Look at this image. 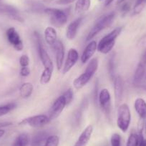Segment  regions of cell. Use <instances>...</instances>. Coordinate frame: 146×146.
<instances>
[{
  "label": "cell",
  "mask_w": 146,
  "mask_h": 146,
  "mask_svg": "<svg viewBox=\"0 0 146 146\" xmlns=\"http://www.w3.org/2000/svg\"><path fill=\"white\" fill-rule=\"evenodd\" d=\"M98 65H99V62H98V58H93L90 61L85 72L78 78L75 79L73 82V85L75 89L78 90L82 89L90 81L98 70Z\"/></svg>",
  "instance_id": "1"
},
{
  "label": "cell",
  "mask_w": 146,
  "mask_h": 146,
  "mask_svg": "<svg viewBox=\"0 0 146 146\" xmlns=\"http://www.w3.org/2000/svg\"><path fill=\"white\" fill-rule=\"evenodd\" d=\"M123 27H117L110 32L108 35H105L103 38L100 41L98 44V50L102 54H108L111 52L115 44L116 39L120 35Z\"/></svg>",
  "instance_id": "2"
},
{
  "label": "cell",
  "mask_w": 146,
  "mask_h": 146,
  "mask_svg": "<svg viewBox=\"0 0 146 146\" xmlns=\"http://www.w3.org/2000/svg\"><path fill=\"white\" fill-rule=\"evenodd\" d=\"M115 17V12H110L108 15H103L102 17H101L95 22V25L92 27L91 30L88 33V36L86 37V42L90 41L96 35H98L101 31L110 26L113 22V21H114Z\"/></svg>",
  "instance_id": "3"
},
{
  "label": "cell",
  "mask_w": 146,
  "mask_h": 146,
  "mask_svg": "<svg viewBox=\"0 0 146 146\" xmlns=\"http://www.w3.org/2000/svg\"><path fill=\"white\" fill-rule=\"evenodd\" d=\"M131 122V113L128 105L126 103L122 104L118 108L117 118V125L123 133L127 132Z\"/></svg>",
  "instance_id": "4"
},
{
  "label": "cell",
  "mask_w": 146,
  "mask_h": 146,
  "mask_svg": "<svg viewBox=\"0 0 146 146\" xmlns=\"http://www.w3.org/2000/svg\"><path fill=\"white\" fill-rule=\"evenodd\" d=\"M44 12L50 17L52 23L54 26L61 27L67 24V15L64 11L56 8H47Z\"/></svg>",
  "instance_id": "5"
},
{
  "label": "cell",
  "mask_w": 146,
  "mask_h": 146,
  "mask_svg": "<svg viewBox=\"0 0 146 146\" xmlns=\"http://www.w3.org/2000/svg\"><path fill=\"white\" fill-rule=\"evenodd\" d=\"M50 120L49 117L45 115H37L31 116L22 120L19 123V125H27L32 127H41L46 125L50 123Z\"/></svg>",
  "instance_id": "6"
},
{
  "label": "cell",
  "mask_w": 146,
  "mask_h": 146,
  "mask_svg": "<svg viewBox=\"0 0 146 146\" xmlns=\"http://www.w3.org/2000/svg\"><path fill=\"white\" fill-rule=\"evenodd\" d=\"M7 38L11 45L17 50V51H22L24 49L23 42L19 36L17 31L15 27H10L7 30L6 32Z\"/></svg>",
  "instance_id": "7"
},
{
  "label": "cell",
  "mask_w": 146,
  "mask_h": 146,
  "mask_svg": "<svg viewBox=\"0 0 146 146\" xmlns=\"http://www.w3.org/2000/svg\"><path fill=\"white\" fill-rule=\"evenodd\" d=\"M67 105L66 101L63 95L59 97L57 100L54 102L52 107L49 110V118L50 121L57 118L59 115L63 111L65 106Z\"/></svg>",
  "instance_id": "8"
},
{
  "label": "cell",
  "mask_w": 146,
  "mask_h": 146,
  "mask_svg": "<svg viewBox=\"0 0 146 146\" xmlns=\"http://www.w3.org/2000/svg\"><path fill=\"white\" fill-rule=\"evenodd\" d=\"M98 102L101 109L105 113L109 114L110 106H111V95L107 88H103L101 90L98 96Z\"/></svg>",
  "instance_id": "9"
},
{
  "label": "cell",
  "mask_w": 146,
  "mask_h": 146,
  "mask_svg": "<svg viewBox=\"0 0 146 146\" xmlns=\"http://www.w3.org/2000/svg\"><path fill=\"white\" fill-rule=\"evenodd\" d=\"M79 59V54L77 51L76 49L71 48L68 51L67 53V57L66 59L65 63L62 69V74H66L77 63Z\"/></svg>",
  "instance_id": "10"
},
{
  "label": "cell",
  "mask_w": 146,
  "mask_h": 146,
  "mask_svg": "<svg viewBox=\"0 0 146 146\" xmlns=\"http://www.w3.org/2000/svg\"><path fill=\"white\" fill-rule=\"evenodd\" d=\"M114 95L116 107L118 106L119 103L121 102L123 95V88H124V82L121 76L117 75L114 77Z\"/></svg>",
  "instance_id": "11"
},
{
  "label": "cell",
  "mask_w": 146,
  "mask_h": 146,
  "mask_svg": "<svg viewBox=\"0 0 146 146\" xmlns=\"http://www.w3.org/2000/svg\"><path fill=\"white\" fill-rule=\"evenodd\" d=\"M38 51L40 60H41L44 69L53 71L54 70V64H53L52 61L49 54L47 53V50H45V48L43 47L42 44L40 42L38 43Z\"/></svg>",
  "instance_id": "12"
},
{
  "label": "cell",
  "mask_w": 146,
  "mask_h": 146,
  "mask_svg": "<svg viewBox=\"0 0 146 146\" xmlns=\"http://www.w3.org/2000/svg\"><path fill=\"white\" fill-rule=\"evenodd\" d=\"M83 17L77 18L74 21L70 22V25L67 26V30H66V36L70 40H72L75 38L77 34H78V29L83 21Z\"/></svg>",
  "instance_id": "13"
},
{
  "label": "cell",
  "mask_w": 146,
  "mask_h": 146,
  "mask_svg": "<svg viewBox=\"0 0 146 146\" xmlns=\"http://www.w3.org/2000/svg\"><path fill=\"white\" fill-rule=\"evenodd\" d=\"M93 133V126L89 125L82 132L74 146H87Z\"/></svg>",
  "instance_id": "14"
},
{
  "label": "cell",
  "mask_w": 146,
  "mask_h": 146,
  "mask_svg": "<svg viewBox=\"0 0 146 146\" xmlns=\"http://www.w3.org/2000/svg\"><path fill=\"white\" fill-rule=\"evenodd\" d=\"M53 50L55 52L56 65H57V68L58 70H60L62 69V67L63 62H64V54H65L64 47L62 42L59 40H57V44L54 46Z\"/></svg>",
  "instance_id": "15"
},
{
  "label": "cell",
  "mask_w": 146,
  "mask_h": 146,
  "mask_svg": "<svg viewBox=\"0 0 146 146\" xmlns=\"http://www.w3.org/2000/svg\"><path fill=\"white\" fill-rule=\"evenodd\" d=\"M97 50H98L97 42L95 41V40L90 41V42L86 46L83 52H82V56H81V62H82V63L85 64L87 62L89 61L91 57L95 54Z\"/></svg>",
  "instance_id": "16"
},
{
  "label": "cell",
  "mask_w": 146,
  "mask_h": 146,
  "mask_svg": "<svg viewBox=\"0 0 146 146\" xmlns=\"http://www.w3.org/2000/svg\"><path fill=\"white\" fill-rule=\"evenodd\" d=\"M0 13L8 15L11 18L15 19V20L19 21V22H22L23 21V19L19 15L17 9H15L14 7L10 6V5L0 4Z\"/></svg>",
  "instance_id": "17"
},
{
  "label": "cell",
  "mask_w": 146,
  "mask_h": 146,
  "mask_svg": "<svg viewBox=\"0 0 146 146\" xmlns=\"http://www.w3.org/2000/svg\"><path fill=\"white\" fill-rule=\"evenodd\" d=\"M44 40L51 48H54L57 42V35L55 29L52 27H47L44 30Z\"/></svg>",
  "instance_id": "18"
},
{
  "label": "cell",
  "mask_w": 146,
  "mask_h": 146,
  "mask_svg": "<svg viewBox=\"0 0 146 146\" xmlns=\"http://www.w3.org/2000/svg\"><path fill=\"white\" fill-rule=\"evenodd\" d=\"M134 108L136 113L142 120L146 118V102L143 98H138L135 100L134 104Z\"/></svg>",
  "instance_id": "19"
},
{
  "label": "cell",
  "mask_w": 146,
  "mask_h": 146,
  "mask_svg": "<svg viewBox=\"0 0 146 146\" xmlns=\"http://www.w3.org/2000/svg\"><path fill=\"white\" fill-rule=\"evenodd\" d=\"M146 73V64L140 62L137 65V69L135 72L134 78H133V83L135 85H139L143 80V78Z\"/></svg>",
  "instance_id": "20"
},
{
  "label": "cell",
  "mask_w": 146,
  "mask_h": 146,
  "mask_svg": "<svg viewBox=\"0 0 146 146\" xmlns=\"http://www.w3.org/2000/svg\"><path fill=\"white\" fill-rule=\"evenodd\" d=\"M91 6V0H77L75 6V12L82 14L88 12Z\"/></svg>",
  "instance_id": "21"
},
{
  "label": "cell",
  "mask_w": 146,
  "mask_h": 146,
  "mask_svg": "<svg viewBox=\"0 0 146 146\" xmlns=\"http://www.w3.org/2000/svg\"><path fill=\"white\" fill-rule=\"evenodd\" d=\"M34 90V87L31 82H25L19 88V94L24 99L29 98L32 95Z\"/></svg>",
  "instance_id": "22"
},
{
  "label": "cell",
  "mask_w": 146,
  "mask_h": 146,
  "mask_svg": "<svg viewBox=\"0 0 146 146\" xmlns=\"http://www.w3.org/2000/svg\"><path fill=\"white\" fill-rule=\"evenodd\" d=\"M29 143V137L27 133H22L17 137L12 146H27Z\"/></svg>",
  "instance_id": "23"
},
{
  "label": "cell",
  "mask_w": 146,
  "mask_h": 146,
  "mask_svg": "<svg viewBox=\"0 0 146 146\" xmlns=\"http://www.w3.org/2000/svg\"><path fill=\"white\" fill-rule=\"evenodd\" d=\"M47 135L44 132H40V133H36L34 137L32 138V146H40V145L47 140Z\"/></svg>",
  "instance_id": "24"
},
{
  "label": "cell",
  "mask_w": 146,
  "mask_h": 146,
  "mask_svg": "<svg viewBox=\"0 0 146 146\" xmlns=\"http://www.w3.org/2000/svg\"><path fill=\"white\" fill-rule=\"evenodd\" d=\"M52 73L53 71H52V70L44 69L42 73L41 77H40V83L42 85L48 84L50 82V80H51Z\"/></svg>",
  "instance_id": "25"
},
{
  "label": "cell",
  "mask_w": 146,
  "mask_h": 146,
  "mask_svg": "<svg viewBox=\"0 0 146 146\" xmlns=\"http://www.w3.org/2000/svg\"><path fill=\"white\" fill-rule=\"evenodd\" d=\"M16 107L17 105L14 102L8 103L5 105H0V117L8 114L9 112L12 111V110L16 108Z\"/></svg>",
  "instance_id": "26"
},
{
  "label": "cell",
  "mask_w": 146,
  "mask_h": 146,
  "mask_svg": "<svg viewBox=\"0 0 146 146\" xmlns=\"http://www.w3.org/2000/svg\"><path fill=\"white\" fill-rule=\"evenodd\" d=\"M146 5V0H136L133 8V15H138L143 11Z\"/></svg>",
  "instance_id": "27"
},
{
  "label": "cell",
  "mask_w": 146,
  "mask_h": 146,
  "mask_svg": "<svg viewBox=\"0 0 146 146\" xmlns=\"http://www.w3.org/2000/svg\"><path fill=\"white\" fill-rule=\"evenodd\" d=\"M60 138L57 135H51L47 137L45 143L43 146H59Z\"/></svg>",
  "instance_id": "28"
},
{
  "label": "cell",
  "mask_w": 146,
  "mask_h": 146,
  "mask_svg": "<svg viewBox=\"0 0 146 146\" xmlns=\"http://www.w3.org/2000/svg\"><path fill=\"white\" fill-rule=\"evenodd\" d=\"M126 146H139V137L136 133H131L127 139Z\"/></svg>",
  "instance_id": "29"
},
{
  "label": "cell",
  "mask_w": 146,
  "mask_h": 146,
  "mask_svg": "<svg viewBox=\"0 0 146 146\" xmlns=\"http://www.w3.org/2000/svg\"><path fill=\"white\" fill-rule=\"evenodd\" d=\"M111 146H121V136L118 133H114L112 135L110 139Z\"/></svg>",
  "instance_id": "30"
},
{
  "label": "cell",
  "mask_w": 146,
  "mask_h": 146,
  "mask_svg": "<svg viewBox=\"0 0 146 146\" xmlns=\"http://www.w3.org/2000/svg\"><path fill=\"white\" fill-rule=\"evenodd\" d=\"M62 95L64 96L67 105L71 103L73 100V98H74V93H73V91L72 90V89L70 88L67 90H66V92H64V93Z\"/></svg>",
  "instance_id": "31"
},
{
  "label": "cell",
  "mask_w": 146,
  "mask_h": 146,
  "mask_svg": "<svg viewBox=\"0 0 146 146\" xmlns=\"http://www.w3.org/2000/svg\"><path fill=\"white\" fill-rule=\"evenodd\" d=\"M115 55L112 54L109 60V62H108V71H109L110 75L111 76V78H114V68H115Z\"/></svg>",
  "instance_id": "32"
},
{
  "label": "cell",
  "mask_w": 146,
  "mask_h": 146,
  "mask_svg": "<svg viewBox=\"0 0 146 146\" xmlns=\"http://www.w3.org/2000/svg\"><path fill=\"white\" fill-rule=\"evenodd\" d=\"M19 64L22 67H29V58L27 54H23L19 58Z\"/></svg>",
  "instance_id": "33"
},
{
  "label": "cell",
  "mask_w": 146,
  "mask_h": 146,
  "mask_svg": "<svg viewBox=\"0 0 146 146\" xmlns=\"http://www.w3.org/2000/svg\"><path fill=\"white\" fill-rule=\"evenodd\" d=\"M139 137V146H146V140L144 138L143 135V130H140L138 134Z\"/></svg>",
  "instance_id": "34"
},
{
  "label": "cell",
  "mask_w": 146,
  "mask_h": 146,
  "mask_svg": "<svg viewBox=\"0 0 146 146\" xmlns=\"http://www.w3.org/2000/svg\"><path fill=\"white\" fill-rule=\"evenodd\" d=\"M31 70L29 69V67H22L20 70V75H22V77H27L30 75Z\"/></svg>",
  "instance_id": "35"
},
{
  "label": "cell",
  "mask_w": 146,
  "mask_h": 146,
  "mask_svg": "<svg viewBox=\"0 0 146 146\" xmlns=\"http://www.w3.org/2000/svg\"><path fill=\"white\" fill-rule=\"evenodd\" d=\"M77 0H57L56 1V4L59 5H67L71 4Z\"/></svg>",
  "instance_id": "36"
},
{
  "label": "cell",
  "mask_w": 146,
  "mask_h": 146,
  "mask_svg": "<svg viewBox=\"0 0 146 146\" xmlns=\"http://www.w3.org/2000/svg\"><path fill=\"white\" fill-rule=\"evenodd\" d=\"M130 5L129 3H125L121 7V11L123 14H126L127 12H128L129 11H130Z\"/></svg>",
  "instance_id": "37"
},
{
  "label": "cell",
  "mask_w": 146,
  "mask_h": 146,
  "mask_svg": "<svg viewBox=\"0 0 146 146\" xmlns=\"http://www.w3.org/2000/svg\"><path fill=\"white\" fill-rule=\"evenodd\" d=\"M12 123L11 122H0V129L2 127H8L9 125H12Z\"/></svg>",
  "instance_id": "38"
},
{
  "label": "cell",
  "mask_w": 146,
  "mask_h": 146,
  "mask_svg": "<svg viewBox=\"0 0 146 146\" xmlns=\"http://www.w3.org/2000/svg\"><path fill=\"white\" fill-rule=\"evenodd\" d=\"M140 44L142 46L146 45V34L141 38V40L140 41Z\"/></svg>",
  "instance_id": "39"
},
{
  "label": "cell",
  "mask_w": 146,
  "mask_h": 146,
  "mask_svg": "<svg viewBox=\"0 0 146 146\" xmlns=\"http://www.w3.org/2000/svg\"><path fill=\"white\" fill-rule=\"evenodd\" d=\"M140 62L146 64V51L145 52L144 54H143V56H142V58H141V60H140Z\"/></svg>",
  "instance_id": "40"
},
{
  "label": "cell",
  "mask_w": 146,
  "mask_h": 146,
  "mask_svg": "<svg viewBox=\"0 0 146 146\" xmlns=\"http://www.w3.org/2000/svg\"><path fill=\"white\" fill-rule=\"evenodd\" d=\"M113 1H114V0H105V7L109 6L110 5H111V4L113 3Z\"/></svg>",
  "instance_id": "41"
},
{
  "label": "cell",
  "mask_w": 146,
  "mask_h": 146,
  "mask_svg": "<svg viewBox=\"0 0 146 146\" xmlns=\"http://www.w3.org/2000/svg\"><path fill=\"white\" fill-rule=\"evenodd\" d=\"M5 131L4 130H2V129H0V138L2 137V136L5 135Z\"/></svg>",
  "instance_id": "42"
},
{
  "label": "cell",
  "mask_w": 146,
  "mask_h": 146,
  "mask_svg": "<svg viewBox=\"0 0 146 146\" xmlns=\"http://www.w3.org/2000/svg\"><path fill=\"white\" fill-rule=\"evenodd\" d=\"M125 1V0H117V3H116V4H117V5H120V4L123 3Z\"/></svg>",
  "instance_id": "43"
},
{
  "label": "cell",
  "mask_w": 146,
  "mask_h": 146,
  "mask_svg": "<svg viewBox=\"0 0 146 146\" xmlns=\"http://www.w3.org/2000/svg\"><path fill=\"white\" fill-rule=\"evenodd\" d=\"M42 1L44 2H51L52 1H54V0H42Z\"/></svg>",
  "instance_id": "44"
},
{
  "label": "cell",
  "mask_w": 146,
  "mask_h": 146,
  "mask_svg": "<svg viewBox=\"0 0 146 146\" xmlns=\"http://www.w3.org/2000/svg\"><path fill=\"white\" fill-rule=\"evenodd\" d=\"M145 79L146 80V73H145Z\"/></svg>",
  "instance_id": "45"
},
{
  "label": "cell",
  "mask_w": 146,
  "mask_h": 146,
  "mask_svg": "<svg viewBox=\"0 0 146 146\" xmlns=\"http://www.w3.org/2000/svg\"><path fill=\"white\" fill-rule=\"evenodd\" d=\"M99 1H102V0H99Z\"/></svg>",
  "instance_id": "46"
}]
</instances>
